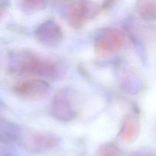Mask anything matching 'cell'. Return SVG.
<instances>
[{
  "instance_id": "obj_5",
  "label": "cell",
  "mask_w": 156,
  "mask_h": 156,
  "mask_svg": "<svg viewBox=\"0 0 156 156\" xmlns=\"http://www.w3.org/2000/svg\"><path fill=\"white\" fill-rule=\"evenodd\" d=\"M51 112L55 118L62 122L70 121L74 118L76 112L67 90H59L53 96L51 101Z\"/></svg>"
},
{
  "instance_id": "obj_7",
  "label": "cell",
  "mask_w": 156,
  "mask_h": 156,
  "mask_svg": "<svg viewBox=\"0 0 156 156\" xmlns=\"http://www.w3.org/2000/svg\"><path fill=\"white\" fill-rule=\"evenodd\" d=\"M95 13V7L87 1L74 2L68 11L69 24L75 28L82 27Z\"/></svg>"
},
{
  "instance_id": "obj_10",
  "label": "cell",
  "mask_w": 156,
  "mask_h": 156,
  "mask_svg": "<svg viewBox=\"0 0 156 156\" xmlns=\"http://www.w3.org/2000/svg\"><path fill=\"white\" fill-rule=\"evenodd\" d=\"M137 12L146 21H156V0H143L138 2Z\"/></svg>"
},
{
  "instance_id": "obj_13",
  "label": "cell",
  "mask_w": 156,
  "mask_h": 156,
  "mask_svg": "<svg viewBox=\"0 0 156 156\" xmlns=\"http://www.w3.org/2000/svg\"><path fill=\"white\" fill-rule=\"evenodd\" d=\"M4 15V12H3V7L0 5V18H2Z\"/></svg>"
},
{
  "instance_id": "obj_8",
  "label": "cell",
  "mask_w": 156,
  "mask_h": 156,
  "mask_svg": "<svg viewBox=\"0 0 156 156\" xmlns=\"http://www.w3.org/2000/svg\"><path fill=\"white\" fill-rule=\"evenodd\" d=\"M20 128L0 112V143H12L19 139Z\"/></svg>"
},
{
  "instance_id": "obj_11",
  "label": "cell",
  "mask_w": 156,
  "mask_h": 156,
  "mask_svg": "<svg viewBox=\"0 0 156 156\" xmlns=\"http://www.w3.org/2000/svg\"><path fill=\"white\" fill-rule=\"evenodd\" d=\"M97 156H120V151L113 143H106L99 148Z\"/></svg>"
},
{
  "instance_id": "obj_3",
  "label": "cell",
  "mask_w": 156,
  "mask_h": 156,
  "mask_svg": "<svg viewBox=\"0 0 156 156\" xmlns=\"http://www.w3.org/2000/svg\"><path fill=\"white\" fill-rule=\"evenodd\" d=\"M22 140L23 143L29 149L36 152H44L53 149L58 144V139L54 135L39 131L20 130L18 140Z\"/></svg>"
},
{
  "instance_id": "obj_1",
  "label": "cell",
  "mask_w": 156,
  "mask_h": 156,
  "mask_svg": "<svg viewBox=\"0 0 156 156\" xmlns=\"http://www.w3.org/2000/svg\"><path fill=\"white\" fill-rule=\"evenodd\" d=\"M10 69L18 74L48 79H55L59 75L56 62L27 50L17 51L11 56Z\"/></svg>"
},
{
  "instance_id": "obj_4",
  "label": "cell",
  "mask_w": 156,
  "mask_h": 156,
  "mask_svg": "<svg viewBox=\"0 0 156 156\" xmlns=\"http://www.w3.org/2000/svg\"><path fill=\"white\" fill-rule=\"evenodd\" d=\"M15 91L18 96L28 100H39L49 91V85L41 79H24L17 83Z\"/></svg>"
},
{
  "instance_id": "obj_6",
  "label": "cell",
  "mask_w": 156,
  "mask_h": 156,
  "mask_svg": "<svg viewBox=\"0 0 156 156\" xmlns=\"http://www.w3.org/2000/svg\"><path fill=\"white\" fill-rule=\"evenodd\" d=\"M35 37L41 44L47 47H55L62 41L63 32L56 21L48 20L40 24L35 31Z\"/></svg>"
},
{
  "instance_id": "obj_12",
  "label": "cell",
  "mask_w": 156,
  "mask_h": 156,
  "mask_svg": "<svg viewBox=\"0 0 156 156\" xmlns=\"http://www.w3.org/2000/svg\"><path fill=\"white\" fill-rule=\"evenodd\" d=\"M22 5L27 10L37 11L44 8L45 2L42 1H24L22 2Z\"/></svg>"
},
{
  "instance_id": "obj_2",
  "label": "cell",
  "mask_w": 156,
  "mask_h": 156,
  "mask_svg": "<svg viewBox=\"0 0 156 156\" xmlns=\"http://www.w3.org/2000/svg\"><path fill=\"white\" fill-rule=\"evenodd\" d=\"M125 44L124 35L116 29L104 30L98 37L94 45L96 53L101 57H106L118 51Z\"/></svg>"
},
{
  "instance_id": "obj_9",
  "label": "cell",
  "mask_w": 156,
  "mask_h": 156,
  "mask_svg": "<svg viewBox=\"0 0 156 156\" xmlns=\"http://www.w3.org/2000/svg\"><path fill=\"white\" fill-rule=\"evenodd\" d=\"M140 133L139 121L133 116H128L120 129V136L125 143H131L137 138Z\"/></svg>"
}]
</instances>
